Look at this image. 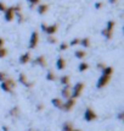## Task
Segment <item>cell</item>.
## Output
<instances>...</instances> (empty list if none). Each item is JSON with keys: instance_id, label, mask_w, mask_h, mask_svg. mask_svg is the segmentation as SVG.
Returning a JSON list of instances; mask_svg holds the SVG:
<instances>
[{"instance_id": "cell-38", "label": "cell", "mask_w": 124, "mask_h": 131, "mask_svg": "<svg viewBox=\"0 0 124 131\" xmlns=\"http://www.w3.org/2000/svg\"><path fill=\"white\" fill-rule=\"evenodd\" d=\"M3 131H9V127L7 126H3Z\"/></svg>"}, {"instance_id": "cell-28", "label": "cell", "mask_w": 124, "mask_h": 131, "mask_svg": "<svg viewBox=\"0 0 124 131\" xmlns=\"http://www.w3.org/2000/svg\"><path fill=\"white\" fill-rule=\"evenodd\" d=\"M48 42H49V43H51V44H56L57 39L54 37V36H48Z\"/></svg>"}, {"instance_id": "cell-27", "label": "cell", "mask_w": 124, "mask_h": 131, "mask_svg": "<svg viewBox=\"0 0 124 131\" xmlns=\"http://www.w3.org/2000/svg\"><path fill=\"white\" fill-rule=\"evenodd\" d=\"M7 55V50H6L5 48L3 47V48H0V59H3V58H5Z\"/></svg>"}, {"instance_id": "cell-23", "label": "cell", "mask_w": 124, "mask_h": 131, "mask_svg": "<svg viewBox=\"0 0 124 131\" xmlns=\"http://www.w3.org/2000/svg\"><path fill=\"white\" fill-rule=\"evenodd\" d=\"M18 113H20V109H18V107H13V108L10 109V112H9V114L11 115V116H17L18 115Z\"/></svg>"}, {"instance_id": "cell-14", "label": "cell", "mask_w": 124, "mask_h": 131, "mask_svg": "<svg viewBox=\"0 0 124 131\" xmlns=\"http://www.w3.org/2000/svg\"><path fill=\"white\" fill-rule=\"evenodd\" d=\"M48 10H49V5L48 4H39L37 6V11H38L39 15H45Z\"/></svg>"}, {"instance_id": "cell-34", "label": "cell", "mask_w": 124, "mask_h": 131, "mask_svg": "<svg viewBox=\"0 0 124 131\" xmlns=\"http://www.w3.org/2000/svg\"><path fill=\"white\" fill-rule=\"evenodd\" d=\"M43 109H44V105H43V104H38V105H37V110H43Z\"/></svg>"}, {"instance_id": "cell-3", "label": "cell", "mask_w": 124, "mask_h": 131, "mask_svg": "<svg viewBox=\"0 0 124 131\" xmlns=\"http://www.w3.org/2000/svg\"><path fill=\"white\" fill-rule=\"evenodd\" d=\"M15 86H16L15 81L12 80V79H10V77H7L5 81H3V82H1L0 87H1V90H3L4 92L12 93V92H13V88H15Z\"/></svg>"}, {"instance_id": "cell-19", "label": "cell", "mask_w": 124, "mask_h": 131, "mask_svg": "<svg viewBox=\"0 0 124 131\" xmlns=\"http://www.w3.org/2000/svg\"><path fill=\"white\" fill-rule=\"evenodd\" d=\"M46 80L48 81H56V75L54 74V71H51V70H49V71H48V72H46Z\"/></svg>"}, {"instance_id": "cell-12", "label": "cell", "mask_w": 124, "mask_h": 131, "mask_svg": "<svg viewBox=\"0 0 124 131\" xmlns=\"http://www.w3.org/2000/svg\"><path fill=\"white\" fill-rule=\"evenodd\" d=\"M55 66H56V69L58 70V71H62V70H65V69H66V60H65V59H63L62 57L57 58Z\"/></svg>"}, {"instance_id": "cell-17", "label": "cell", "mask_w": 124, "mask_h": 131, "mask_svg": "<svg viewBox=\"0 0 124 131\" xmlns=\"http://www.w3.org/2000/svg\"><path fill=\"white\" fill-rule=\"evenodd\" d=\"M51 103H52V105L55 107V108H58V109H61L62 108V99L61 98H52L51 99Z\"/></svg>"}, {"instance_id": "cell-35", "label": "cell", "mask_w": 124, "mask_h": 131, "mask_svg": "<svg viewBox=\"0 0 124 131\" xmlns=\"http://www.w3.org/2000/svg\"><path fill=\"white\" fill-rule=\"evenodd\" d=\"M123 116H124V113H123V112H120V113L118 114V119L119 120H123Z\"/></svg>"}, {"instance_id": "cell-37", "label": "cell", "mask_w": 124, "mask_h": 131, "mask_svg": "<svg viewBox=\"0 0 124 131\" xmlns=\"http://www.w3.org/2000/svg\"><path fill=\"white\" fill-rule=\"evenodd\" d=\"M108 1H110V4H117L118 0H108Z\"/></svg>"}, {"instance_id": "cell-15", "label": "cell", "mask_w": 124, "mask_h": 131, "mask_svg": "<svg viewBox=\"0 0 124 131\" xmlns=\"http://www.w3.org/2000/svg\"><path fill=\"white\" fill-rule=\"evenodd\" d=\"M61 96H62V98H66V99L71 98V87H69V85L63 86V88H62V91H61Z\"/></svg>"}, {"instance_id": "cell-20", "label": "cell", "mask_w": 124, "mask_h": 131, "mask_svg": "<svg viewBox=\"0 0 124 131\" xmlns=\"http://www.w3.org/2000/svg\"><path fill=\"white\" fill-rule=\"evenodd\" d=\"M74 55H75V58H77V59H84V58L86 57V53H85V50L79 49V50H75Z\"/></svg>"}, {"instance_id": "cell-24", "label": "cell", "mask_w": 124, "mask_h": 131, "mask_svg": "<svg viewBox=\"0 0 124 131\" xmlns=\"http://www.w3.org/2000/svg\"><path fill=\"white\" fill-rule=\"evenodd\" d=\"M15 17H17V22L18 23H22L23 21H24V17H23L22 12H17V14H15Z\"/></svg>"}, {"instance_id": "cell-32", "label": "cell", "mask_w": 124, "mask_h": 131, "mask_svg": "<svg viewBox=\"0 0 124 131\" xmlns=\"http://www.w3.org/2000/svg\"><path fill=\"white\" fill-rule=\"evenodd\" d=\"M6 7H7V6L5 5V3H3V1H0V11L1 12H4L6 10Z\"/></svg>"}, {"instance_id": "cell-18", "label": "cell", "mask_w": 124, "mask_h": 131, "mask_svg": "<svg viewBox=\"0 0 124 131\" xmlns=\"http://www.w3.org/2000/svg\"><path fill=\"white\" fill-rule=\"evenodd\" d=\"M79 46H82L83 48H89L90 47V39L89 38H80Z\"/></svg>"}, {"instance_id": "cell-33", "label": "cell", "mask_w": 124, "mask_h": 131, "mask_svg": "<svg viewBox=\"0 0 124 131\" xmlns=\"http://www.w3.org/2000/svg\"><path fill=\"white\" fill-rule=\"evenodd\" d=\"M105 68H106V65H105L103 63H99V64H97V69H100L101 71H102V70H103Z\"/></svg>"}, {"instance_id": "cell-9", "label": "cell", "mask_w": 124, "mask_h": 131, "mask_svg": "<svg viewBox=\"0 0 124 131\" xmlns=\"http://www.w3.org/2000/svg\"><path fill=\"white\" fill-rule=\"evenodd\" d=\"M4 18L7 22H11L12 20L15 18V11H13V7L10 6V7H6V10L4 11Z\"/></svg>"}, {"instance_id": "cell-21", "label": "cell", "mask_w": 124, "mask_h": 131, "mask_svg": "<svg viewBox=\"0 0 124 131\" xmlns=\"http://www.w3.org/2000/svg\"><path fill=\"white\" fill-rule=\"evenodd\" d=\"M88 69H89L88 63H84V61H83V63H80L78 65V71H79V72H84V71H86Z\"/></svg>"}, {"instance_id": "cell-7", "label": "cell", "mask_w": 124, "mask_h": 131, "mask_svg": "<svg viewBox=\"0 0 124 131\" xmlns=\"http://www.w3.org/2000/svg\"><path fill=\"white\" fill-rule=\"evenodd\" d=\"M38 43H39V34L37 31H34L32 32L30 34V38H29V49H34V48H37L38 46Z\"/></svg>"}, {"instance_id": "cell-11", "label": "cell", "mask_w": 124, "mask_h": 131, "mask_svg": "<svg viewBox=\"0 0 124 131\" xmlns=\"http://www.w3.org/2000/svg\"><path fill=\"white\" fill-rule=\"evenodd\" d=\"M46 59L44 55H39L37 57L33 60V65H38V66H41V68H46Z\"/></svg>"}, {"instance_id": "cell-5", "label": "cell", "mask_w": 124, "mask_h": 131, "mask_svg": "<svg viewBox=\"0 0 124 131\" xmlns=\"http://www.w3.org/2000/svg\"><path fill=\"white\" fill-rule=\"evenodd\" d=\"M83 90H84V83H83V82H78V83H75L73 88H71V98L77 99V98L82 94Z\"/></svg>"}, {"instance_id": "cell-13", "label": "cell", "mask_w": 124, "mask_h": 131, "mask_svg": "<svg viewBox=\"0 0 124 131\" xmlns=\"http://www.w3.org/2000/svg\"><path fill=\"white\" fill-rule=\"evenodd\" d=\"M18 61H20V64H22V65L28 64L29 61H30V54H29V53H24V54H22V55L20 57V59H18Z\"/></svg>"}, {"instance_id": "cell-1", "label": "cell", "mask_w": 124, "mask_h": 131, "mask_svg": "<svg viewBox=\"0 0 124 131\" xmlns=\"http://www.w3.org/2000/svg\"><path fill=\"white\" fill-rule=\"evenodd\" d=\"M112 75H113V69L111 68V66H106V68L102 70L100 79L97 80L96 87H97L99 90H101V88H103L105 86H107V83L110 82L111 77H112Z\"/></svg>"}, {"instance_id": "cell-29", "label": "cell", "mask_w": 124, "mask_h": 131, "mask_svg": "<svg viewBox=\"0 0 124 131\" xmlns=\"http://www.w3.org/2000/svg\"><path fill=\"white\" fill-rule=\"evenodd\" d=\"M7 79V75L4 72V71H0V82H3V81H5Z\"/></svg>"}, {"instance_id": "cell-36", "label": "cell", "mask_w": 124, "mask_h": 131, "mask_svg": "<svg viewBox=\"0 0 124 131\" xmlns=\"http://www.w3.org/2000/svg\"><path fill=\"white\" fill-rule=\"evenodd\" d=\"M4 44H5V40L3 39V38H0V48H3Z\"/></svg>"}, {"instance_id": "cell-2", "label": "cell", "mask_w": 124, "mask_h": 131, "mask_svg": "<svg viewBox=\"0 0 124 131\" xmlns=\"http://www.w3.org/2000/svg\"><path fill=\"white\" fill-rule=\"evenodd\" d=\"M114 26H116V22H114L113 20H110V21L106 23L105 28L102 29V36H103L106 39H111V38H112L113 31H114Z\"/></svg>"}, {"instance_id": "cell-6", "label": "cell", "mask_w": 124, "mask_h": 131, "mask_svg": "<svg viewBox=\"0 0 124 131\" xmlns=\"http://www.w3.org/2000/svg\"><path fill=\"white\" fill-rule=\"evenodd\" d=\"M97 118V114L95 113V110L91 108H86L84 112V120L85 121H88V123H90V121H94L96 120Z\"/></svg>"}, {"instance_id": "cell-31", "label": "cell", "mask_w": 124, "mask_h": 131, "mask_svg": "<svg viewBox=\"0 0 124 131\" xmlns=\"http://www.w3.org/2000/svg\"><path fill=\"white\" fill-rule=\"evenodd\" d=\"M102 6H103V3H101V1H97V3H95V9H96V10H100Z\"/></svg>"}, {"instance_id": "cell-4", "label": "cell", "mask_w": 124, "mask_h": 131, "mask_svg": "<svg viewBox=\"0 0 124 131\" xmlns=\"http://www.w3.org/2000/svg\"><path fill=\"white\" fill-rule=\"evenodd\" d=\"M40 27H41V31H43L45 34H48V36H54V34L57 32V29H58V25H56V23H55V25L41 23Z\"/></svg>"}, {"instance_id": "cell-16", "label": "cell", "mask_w": 124, "mask_h": 131, "mask_svg": "<svg viewBox=\"0 0 124 131\" xmlns=\"http://www.w3.org/2000/svg\"><path fill=\"white\" fill-rule=\"evenodd\" d=\"M62 131H80V130L74 129V126L72 125V123L66 121V123H63V125H62Z\"/></svg>"}, {"instance_id": "cell-26", "label": "cell", "mask_w": 124, "mask_h": 131, "mask_svg": "<svg viewBox=\"0 0 124 131\" xmlns=\"http://www.w3.org/2000/svg\"><path fill=\"white\" fill-rule=\"evenodd\" d=\"M68 47H69V46H68V43H66V42H62L61 44H60V47H58V49H60L61 51H63V50H66Z\"/></svg>"}, {"instance_id": "cell-10", "label": "cell", "mask_w": 124, "mask_h": 131, "mask_svg": "<svg viewBox=\"0 0 124 131\" xmlns=\"http://www.w3.org/2000/svg\"><path fill=\"white\" fill-rule=\"evenodd\" d=\"M18 82H20L21 85H23L24 87H32V86H33V82H29V80L27 79V76L23 74V72H21V74L18 75Z\"/></svg>"}, {"instance_id": "cell-8", "label": "cell", "mask_w": 124, "mask_h": 131, "mask_svg": "<svg viewBox=\"0 0 124 131\" xmlns=\"http://www.w3.org/2000/svg\"><path fill=\"white\" fill-rule=\"evenodd\" d=\"M75 105V99L74 98H68L66 99V102L62 103V110H65V112H69V110H72L73 107Z\"/></svg>"}, {"instance_id": "cell-22", "label": "cell", "mask_w": 124, "mask_h": 131, "mask_svg": "<svg viewBox=\"0 0 124 131\" xmlns=\"http://www.w3.org/2000/svg\"><path fill=\"white\" fill-rule=\"evenodd\" d=\"M60 82H61V85H63V86H68L69 85V76H67V75L61 76V77H60Z\"/></svg>"}, {"instance_id": "cell-30", "label": "cell", "mask_w": 124, "mask_h": 131, "mask_svg": "<svg viewBox=\"0 0 124 131\" xmlns=\"http://www.w3.org/2000/svg\"><path fill=\"white\" fill-rule=\"evenodd\" d=\"M29 4H30V7H34V6L37 5V4H39L40 0H27Z\"/></svg>"}, {"instance_id": "cell-25", "label": "cell", "mask_w": 124, "mask_h": 131, "mask_svg": "<svg viewBox=\"0 0 124 131\" xmlns=\"http://www.w3.org/2000/svg\"><path fill=\"white\" fill-rule=\"evenodd\" d=\"M79 40H80V38H73V39L68 43V46H72V47L79 46Z\"/></svg>"}]
</instances>
